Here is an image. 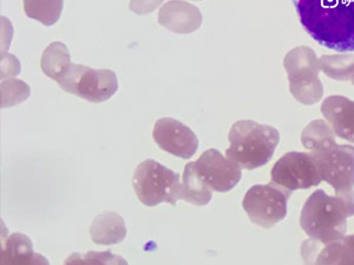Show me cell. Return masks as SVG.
Masks as SVG:
<instances>
[{
	"instance_id": "cell-1",
	"label": "cell",
	"mask_w": 354,
	"mask_h": 265,
	"mask_svg": "<svg viewBox=\"0 0 354 265\" xmlns=\"http://www.w3.org/2000/svg\"><path fill=\"white\" fill-rule=\"evenodd\" d=\"M302 28L324 48L354 52V0H293Z\"/></svg>"
},
{
	"instance_id": "cell-2",
	"label": "cell",
	"mask_w": 354,
	"mask_h": 265,
	"mask_svg": "<svg viewBox=\"0 0 354 265\" xmlns=\"http://www.w3.org/2000/svg\"><path fill=\"white\" fill-rule=\"evenodd\" d=\"M301 143L313 157L322 181L333 188L335 195L354 197V146L338 144L333 129L322 119L307 125Z\"/></svg>"
},
{
	"instance_id": "cell-3",
	"label": "cell",
	"mask_w": 354,
	"mask_h": 265,
	"mask_svg": "<svg viewBox=\"0 0 354 265\" xmlns=\"http://www.w3.org/2000/svg\"><path fill=\"white\" fill-rule=\"evenodd\" d=\"M352 216L354 197L328 196L324 190H317L304 204L300 226L310 239L328 244L346 236L347 219Z\"/></svg>"
},
{
	"instance_id": "cell-4",
	"label": "cell",
	"mask_w": 354,
	"mask_h": 265,
	"mask_svg": "<svg viewBox=\"0 0 354 265\" xmlns=\"http://www.w3.org/2000/svg\"><path fill=\"white\" fill-rule=\"evenodd\" d=\"M225 157L245 170H255L272 159L280 143V132L270 125L254 121L234 123Z\"/></svg>"
},
{
	"instance_id": "cell-5",
	"label": "cell",
	"mask_w": 354,
	"mask_h": 265,
	"mask_svg": "<svg viewBox=\"0 0 354 265\" xmlns=\"http://www.w3.org/2000/svg\"><path fill=\"white\" fill-rule=\"evenodd\" d=\"M133 185L137 198L148 208L161 203L176 205L181 199L180 175L153 159H147L137 166Z\"/></svg>"
},
{
	"instance_id": "cell-6",
	"label": "cell",
	"mask_w": 354,
	"mask_h": 265,
	"mask_svg": "<svg viewBox=\"0 0 354 265\" xmlns=\"http://www.w3.org/2000/svg\"><path fill=\"white\" fill-rule=\"evenodd\" d=\"M292 96L304 105L317 104L324 97V86L319 78L320 64L313 50L298 46L283 59Z\"/></svg>"
},
{
	"instance_id": "cell-7",
	"label": "cell",
	"mask_w": 354,
	"mask_h": 265,
	"mask_svg": "<svg viewBox=\"0 0 354 265\" xmlns=\"http://www.w3.org/2000/svg\"><path fill=\"white\" fill-rule=\"evenodd\" d=\"M57 84L65 92L95 104L109 101L118 90L116 73L108 68H91L85 65L71 64Z\"/></svg>"
},
{
	"instance_id": "cell-8",
	"label": "cell",
	"mask_w": 354,
	"mask_h": 265,
	"mask_svg": "<svg viewBox=\"0 0 354 265\" xmlns=\"http://www.w3.org/2000/svg\"><path fill=\"white\" fill-rule=\"evenodd\" d=\"M290 195L274 183L254 185L245 193L242 208L252 223L270 229L286 218Z\"/></svg>"
},
{
	"instance_id": "cell-9",
	"label": "cell",
	"mask_w": 354,
	"mask_h": 265,
	"mask_svg": "<svg viewBox=\"0 0 354 265\" xmlns=\"http://www.w3.org/2000/svg\"><path fill=\"white\" fill-rule=\"evenodd\" d=\"M270 177L272 183L290 193L297 190L310 189L322 181L313 157L310 153L298 151L283 155L274 164Z\"/></svg>"
},
{
	"instance_id": "cell-10",
	"label": "cell",
	"mask_w": 354,
	"mask_h": 265,
	"mask_svg": "<svg viewBox=\"0 0 354 265\" xmlns=\"http://www.w3.org/2000/svg\"><path fill=\"white\" fill-rule=\"evenodd\" d=\"M153 138L163 151L182 159H190L198 149V136L193 130L170 117L156 121Z\"/></svg>"
},
{
	"instance_id": "cell-11",
	"label": "cell",
	"mask_w": 354,
	"mask_h": 265,
	"mask_svg": "<svg viewBox=\"0 0 354 265\" xmlns=\"http://www.w3.org/2000/svg\"><path fill=\"white\" fill-rule=\"evenodd\" d=\"M195 164L202 179L214 191L228 193L241 181V168L218 150H207Z\"/></svg>"
},
{
	"instance_id": "cell-12",
	"label": "cell",
	"mask_w": 354,
	"mask_h": 265,
	"mask_svg": "<svg viewBox=\"0 0 354 265\" xmlns=\"http://www.w3.org/2000/svg\"><path fill=\"white\" fill-rule=\"evenodd\" d=\"M201 11L183 0H170L158 12V24L178 35H190L201 28Z\"/></svg>"
},
{
	"instance_id": "cell-13",
	"label": "cell",
	"mask_w": 354,
	"mask_h": 265,
	"mask_svg": "<svg viewBox=\"0 0 354 265\" xmlns=\"http://www.w3.org/2000/svg\"><path fill=\"white\" fill-rule=\"evenodd\" d=\"M322 113L337 136L354 143V101L344 96L327 97Z\"/></svg>"
},
{
	"instance_id": "cell-14",
	"label": "cell",
	"mask_w": 354,
	"mask_h": 265,
	"mask_svg": "<svg viewBox=\"0 0 354 265\" xmlns=\"http://www.w3.org/2000/svg\"><path fill=\"white\" fill-rule=\"evenodd\" d=\"M127 225L121 215L104 211L96 216L90 226V236L95 244L115 245L124 241Z\"/></svg>"
},
{
	"instance_id": "cell-15",
	"label": "cell",
	"mask_w": 354,
	"mask_h": 265,
	"mask_svg": "<svg viewBox=\"0 0 354 265\" xmlns=\"http://www.w3.org/2000/svg\"><path fill=\"white\" fill-rule=\"evenodd\" d=\"M48 264L43 256L33 251L32 242L23 233H13L1 248V264Z\"/></svg>"
},
{
	"instance_id": "cell-16",
	"label": "cell",
	"mask_w": 354,
	"mask_h": 265,
	"mask_svg": "<svg viewBox=\"0 0 354 265\" xmlns=\"http://www.w3.org/2000/svg\"><path fill=\"white\" fill-rule=\"evenodd\" d=\"M212 189L202 179L195 163L185 165L182 176L181 199L195 206H205L212 201Z\"/></svg>"
},
{
	"instance_id": "cell-17",
	"label": "cell",
	"mask_w": 354,
	"mask_h": 265,
	"mask_svg": "<svg viewBox=\"0 0 354 265\" xmlns=\"http://www.w3.org/2000/svg\"><path fill=\"white\" fill-rule=\"evenodd\" d=\"M71 57L66 45L55 41L48 45L41 56V68L45 76L58 81L71 66Z\"/></svg>"
},
{
	"instance_id": "cell-18",
	"label": "cell",
	"mask_w": 354,
	"mask_h": 265,
	"mask_svg": "<svg viewBox=\"0 0 354 265\" xmlns=\"http://www.w3.org/2000/svg\"><path fill=\"white\" fill-rule=\"evenodd\" d=\"M26 16L45 26H53L59 21L64 0H23Z\"/></svg>"
},
{
	"instance_id": "cell-19",
	"label": "cell",
	"mask_w": 354,
	"mask_h": 265,
	"mask_svg": "<svg viewBox=\"0 0 354 265\" xmlns=\"http://www.w3.org/2000/svg\"><path fill=\"white\" fill-rule=\"evenodd\" d=\"M319 64L322 72L330 79L351 81L354 85V55L322 56Z\"/></svg>"
},
{
	"instance_id": "cell-20",
	"label": "cell",
	"mask_w": 354,
	"mask_h": 265,
	"mask_svg": "<svg viewBox=\"0 0 354 265\" xmlns=\"http://www.w3.org/2000/svg\"><path fill=\"white\" fill-rule=\"evenodd\" d=\"M31 93V88L21 79H8L1 81V109L12 108L26 101Z\"/></svg>"
},
{
	"instance_id": "cell-21",
	"label": "cell",
	"mask_w": 354,
	"mask_h": 265,
	"mask_svg": "<svg viewBox=\"0 0 354 265\" xmlns=\"http://www.w3.org/2000/svg\"><path fill=\"white\" fill-rule=\"evenodd\" d=\"M330 264H354V235L334 242L328 250Z\"/></svg>"
},
{
	"instance_id": "cell-22",
	"label": "cell",
	"mask_w": 354,
	"mask_h": 265,
	"mask_svg": "<svg viewBox=\"0 0 354 265\" xmlns=\"http://www.w3.org/2000/svg\"><path fill=\"white\" fill-rule=\"evenodd\" d=\"M127 264V261L116 255L106 253H73L65 261V264Z\"/></svg>"
},
{
	"instance_id": "cell-23",
	"label": "cell",
	"mask_w": 354,
	"mask_h": 265,
	"mask_svg": "<svg viewBox=\"0 0 354 265\" xmlns=\"http://www.w3.org/2000/svg\"><path fill=\"white\" fill-rule=\"evenodd\" d=\"M165 0H130L129 8L138 16L153 13Z\"/></svg>"
},
{
	"instance_id": "cell-24",
	"label": "cell",
	"mask_w": 354,
	"mask_h": 265,
	"mask_svg": "<svg viewBox=\"0 0 354 265\" xmlns=\"http://www.w3.org/2000/svg\"><path fill=\"white\" fill-rule=\"evenodd\" d=\"M21 72V64L13 55H3L1 57V79L16 77Z\"/></svg>"
},
{
	"instance_id": "cell-25",
	"label": "cell",
	"mask_w": 354,
	"mask_h": 265,
	"mask_svg": "<svg viewBox=\"0 0 354 265\" xmlns=\"http://www.w3.org/2000/svg\"><path fill=\"white\" fill-rule=\"evenodd\" d=\"M195 1H200V0H195Z\"/></svg>"
}]
</instances>
